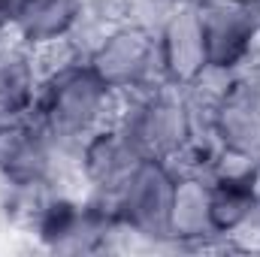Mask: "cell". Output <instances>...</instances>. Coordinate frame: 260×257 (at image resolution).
<instances>
[{
    "label": "cell",
    "mask_w": 260,
    "mask_h": 257,
    "mask_svg": "<svg viewBox=\"0 0 260 257\" xmlns=\"http://www.w3.org/2000/svg\"><path fill=\"white\" fill-rule=\"evenodd\" d=\"M112 97L115 91L85 61L43 79L34 112L43 118V124L55 136L61 151L64 154L73 151L79 157L85 139L103 127Z\"/></svg>",
    "instance_id": "1"
},
{
    "label": "cell",
    "mask_w": 260,
    "mask_h": 257,
    "mask_svg": "<svg viewBox=\"0 0 260 257\" xmlns=\"http://www.w3.org/2000/svg\"><path fill=\"white\" fill-rule=\"evenodd\" d=\"M130 97H133L130 106L115 124L142 157H154L167 164L194 136V115L185 91L164 82Z\"/></svg>",
    "instance_id": "2"
},
{
    "label": "cell",
    "mask_w": 260,
    "mask_h": 257,
    "mask_svg": "<svg viewBox=\"0 0 260 257\" xmlns=\"http://www.w3.org/2000/svg\"><path fill=\"white\" fill-rule=\"evenodd\" d=\"M88 67L115 94H139L154 85H164L157 34L136 24L112 27L88 55Z\"/></svg>",
    "instance_id": "3"
},
{
    "label": "cell",
    "mask_w": 260,
    "mask_h": 257,
    "mask_svg": "<svg viewBox=\"0 0 260 257\" xmlns=\"http://www.w3.org/2000/svg\"><path fill=\"white\" fill-rule=\"evenodd\" d=\"M173 191H176V176L164 160L145 157L130 182L112 200L115 218L124 233L151 239V242H167L170 239V209H173Z\"/></svg>",
    "instance_id": "4"
},
{
    "label": "cell",
    "mask_w": 260,
    "mask_h": 257,
    "mask_svg": "<svg viewBox=\"0 0 260 257\" xmlns=\"http://www.w3.org/2000/svg\"><path fill=\"white\" fill-rule=\"evenodd\" d=\"M61 145L37 112L0 127V179L12 188H49Z\"/></svg>",
    "instance_id": "5"
},
{
    "label": "cell",
    "mask_w": 260,
    "mask_h": 257,
    "mask_svg": "<svg viewBox=\"0 0 260 257\" xmlns=\"http://www.w3.org/2000/svg\"><path fill=\"white\" fill-rule=\"evenodd\" d=\"M209 67L239 70L260 55V15L251 0L200 3Z\"/></svg>",
    "instance_id": "6"
},
{
    "label": "cell",
    "mask_w": 260,
    "mask_h": 257,
    "mask_svg": "<svg viewBox=\"0 0 260 257\" xmlns=\"http://www.w3.org/2000/svg\"><path fill=\"white\" fill-rule=\"evenodd\" d=\"M142 160L145 157L130 145L118 124H103L94 130L79 151V170L91 185V197H100L106 203L118 197Z\"/></svg>",
    "instance_id": "7"
},
{
    "label": "cell",
    "mask_w": 260,
    "mask_h": 257,
    "mask_svg": "<svg viewBox=\"0 0 260 257\" xmlns=\"http://www.w3.org/2000/svg\"><path fill=\"white\" fill-rule=\"evenodd\" d=\"M157 46H160L164 82L176 85V88H188L209 67L206 37H203V21H200L197 3H179L173 9L167 24L157 30Z\"/></svg>",
    "instance_id": "8"
},
{
    "label": "cell",
    "mask_w": 260,
    "mask_h": 257,
    "mask_svg": "<svg viewBox=\"0 0 260 257\" xmlns=\"http://www.w3.org/2000/svg\"><path fill=\"white\" fill-rule=\"evenodd\" d=\"M212 239H221L212 221V176H176L170 242L203 245Z\"/></svg>",
    "instance_id": "9"
},
{
    "label": "cell",
    "mask_w": 260,
    "mask_h": 257,
    "mask_svg": "<svg viewBox=\"0 0 260 257\" xmlns=\"http://www.w3.org/2000/svg\"><path fill=\"white\" fill-rule=\"evenodd\" d=\"M206 133L215 136L227 157L260 164V109L236 97L233 91H227L224 100L209 112Z\"/></svg>",
    "instance_id": "10"
},
{
    "label": "cell",
    "mask_w": 260,
    "mask_h": 257,
    "mask_svg": "<svg viewBox=\"0 0 260 257\" xmlns=\"http://www.w3.org/2000/svg\"><path fill=\"white\" fill-rule=\"evenodd\" d=\"M40 94V76L30 46L21 40L0 46V127L34 112Z\"/></svg>",
    "instance_id": "11"
},
{
    "label": "cell",
    "mask_w": 260,
    "mask_h": 257,
    "mask_svg": "<svg viewBox=\"0 0 260 257\" xmlns=\"http://www.w3.org/2000/svg\"><path fill=\"white\" fill-rule=\"evenodd\" d=\"M82 12V0H21L12 12L9 30L24 46H43L67 37Z\"/></svg>",
    "instance_id": "12"
},
{
    "label": "cell",
    "mask_w": 260,
    "mask_h": 257,
    "mask_svg": "<svg viewBox=\"0 0 260 257\" xmlns=\"http://www.w3.org/2000/svg\"><path fill=\"white\" fill-rule=\"evenodd\" d=\"M176 6H179V0H121L124 24L145 27L151 34H157L167 24V18L173 15Z\"/></svg>",
    "instance_id": "13"
},
{
    "label": "cell",
    "mask_w": 260,
    "mask_h": 257,
    "mask_svg": "<svg viewBox=\"0 0 260 257\" xmlns=\"http://www.w3.org/2000/svg\"><path fill=\"white\" fill-rule=\"evenodd\" d=\"M3 30H9V18H6V12L0 9V34H3Z\"/></svg>",
    "instance_id": "14"
},
{
    "label": "cell",
    "mask_w": 260,
    "mask_h": 257,
    "mask_svg": "<svg viewBox=\"0 0 260 257\" xmlns=\"http://www.w3.org/2000/svg\"><path fill=\"white\" fill-rule=\"evenodd\" d=\"M179 3H197V6H200V3H206V0H179Z\"/></svg>",
    "instance_id": "15"
},
{
    "label": "cell",
    "mask_w": 260,
    "mask_h": 257,
    "mask_svg": "<svg viewBox=\"0 0 260 257\" xmlns=\"http://www.w3.org/2000/svg\"><path fill=\"white\" fill-rule=\"evenodd\" d=\"M251 3H254V9H257V15H260V0H251Z\"/></svg>",
    "instance_id": "16"
}]
</instances>
